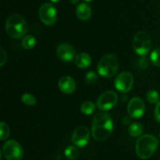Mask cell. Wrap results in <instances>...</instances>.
Listing matches in <instances>:
<instances>
[{
	"instance_id": "obj_28",
	"label": "cell",
	"mask_w": 160,
	"mask_h": 160,
	"mask_svg": "<svg viewBox=\"0 0 160 160\" xmlns=\"http://www.w3.org/2000/svg\"><path fill=\"white\" fill-rule=\"evenodd\" d=\"M131 118L130 116H125V117H123V121H122L123 125H128V124L131 123Z\"/></svg>"
},
{
	"instance_id": "obj_6",
	"label": "cell",
	"mask_w": 160,
	"mask_h": 160,
	"mask_svg": "<svg viewBox=\"0 0 160 160\" xmlns=\"http://www.w3.org/2000/svg\"><path fill=\"white\" fill-rule=\"evenodd\" d=\"M2 154L7 160H21L23 150L17 141L9 140L3 144Z\"/></svg>"
},
{
	"instance_id": "obj_5",
	"label": "cell",
	"mask_w": 160,
	"mask_h": 160,
	"mask_svg": "<svg viewBox=\"0 0 160 160\" xmlns=\"http://www.w3.org/2000/svg\"><path fill=\"white\" fill-rule=\"evenodd\" d=\"M151 39L148 33L144 31L136 33L133 40V49L138 55L145 56L151 49Z\"/></svg>"
},
{
	"instance_id": "obj_10",
	"label": "cell",
	"mask_w": 160,
	"mask_h": 160,
	"mask_svg": "<svg viewBox=\"0 0 160 160\" xmlns=\"http://www.w3.org/2000/svg\"><path fill=\"white\" fill-rule=\"evenodd\" d=\"M145 106L143 100L140 97H133L128 105V115L132 119H140L145 113Z\"/></svg>"
},
{
	"instance_id": "obj_7",
	"label": "cell",
	"mask_w": 160,
	"mask_h": 160,
	"mask_svg": "<svg viewBox=\"0 0 160 160\" xmlns=\"http://www.w3.org/2000/svg\"><path fill=\"white\" fill-rule=\"evenodd\" d=\"M40 20L47 26H52L57 20V11L52 3H46L40 6L38 10Z\"/></svg>"
},
{
	"instance_id": "obj_26",
	"label": "cell",
	"mask_w": 160,
	"mask_h": 160,
	"mask_svg": "<svg viewBox=\"0 0 160 160\" xmlns=\"http://www.w3.org/2000/svg\"><path fill=\"white\" fill-rule=\"evenodd\" d=\"M0 50H1V55H0V66L2 67L6 62V53L2 47L0 48Z\"/></svg>"
},
{
	"instance_id": "obj_14",
	"label": "cell",
	"mask_w": 160,
	"mask_h": 160,
	"mask_svg": "<svg viewBox=\"0 0 160 160\" xmlns=\"http://www.w3.org/2000/svg\"><path fill=\"white\" fill-rule=\"evenodd\" d=\"M76 15L78 19L83 21L89 20L92 17V8L87 3H80L76 8Z\"/></svg>"
},
{
	"instance_id": "obj_24",
	"label": "cell",
	"mask_w": 160,
	"mask_h": 160,
	"mask_svg": "<svg viewBox=\"0 0 160 160\" xmlns=\"http://www.w3.org/2000/svg\"><path fill=\"white\" fill-rule=\"evenodd\" d=\"M98 80V75L94 72H88L85 75V82L88 84H94Z\"/></svg>"
},
{
	"instance_id": "obj_18",
	"label": "cell",
	"mask_w": 160,
	"mask_h": 160,
	"mask_svg": "<svg viewBox=\"0 0 160 160\" xmlns=\"http://www.w3.org/2000/svg\"><path fill=\"white\" fill-rule=\"evenodd\" d=\"M95 109V104L92 101L87 100L84 101L81 106V111L84 115H92Z\"/></svg>"
},
{
	"instance_id": "obj_29",
	"label": "cell",
	"mask_w": 160,
	"mask_h": 160,
	"mask_svg": "<svg viewBox=\"0 0 160 160\" xmlns=\"http://www.w3.org/2000/svg\"><path fill=\"white\" fill-rule=\"evenodd\" d=\"M69 1H70V3H71L72 5H76L79 3L80 0H69Z\"/></svg>"
},
{
	"instance_id": "obj_1",
	"label": "cell",
	"mask_w": 160,
	"mask_h": 160,
	"mask_svg": "<svg viewBox=\"0 0 160 160\" xmlns=\"http://www.w3.org/2000/svg\"><path fill=\"white\" fill-rule=\"evenodd\" d=\"M113 130V124L110 115L105 111L95 114L92 120V134L98 141H106L110 136Z\"/></svg>"
},
{
	"instance_id": "obj_31",
	"label": "cell",
	"mask_w": 160,
	"mask_h": 160,
	"mask_svg": "<svg viewBox=\"0 0 160 160\" xmlns=\"http://www.w3.org/2000/svg\"><path fill=\"white\" fill-rule=\"evenodd\" d=\"M84 1H85V2H92V1H94V0H84Z\"/></svg>"
},
{
	"instance_id": "obj_22",
	"label": "cell",
	"mask_w": 160,
	"mask_h": 160,
	"mask_svg": "<svg viewBox=\"0 0 160 160\" xmlns=\"http://www.w3.org/2000/svg\"><path fill=\"white\" fill-rule=\"evenodd\" d=\"M0 133H1V135H0V140L1 141H4L6 138L9 137L10 130H9V125L6 122H0Z\"/></svg>"
},
{
	"instance_id": "obj_17",
	"label": "cell",
	"mask_w": 160,
	"mask_h": 160,
	"mask_svg": "<svg viewBox=\"0 0 160 160\" xmlns=\"http://www.w3.org/2000/svg\"><path fill=\"white\" fill-rule=\"evenodd\" d=\"M22 46L25 50H31L35 46L36 39L33 35H25L22 39Z\"/></svg>"
},
{
	"instance_id": "obj_20",
	"label": "cell",
	"mask_w": 160,
	"mask_h": 160,
	"mask_svg": "<svg viewBox=\"0 0 160 160\" xmlns=\"http://www.w3.org/2000/svg\"><path fill=\"white\" fill-rule=\"evenodd\" d=\"M21 100L23 103L28 106H34L37 104V100H36L35 97L29 93H23L21 97Z\"/></svg>"
},
{
	"instance_id": "obj_15",
	"label": "cell",
	"mask_w": 160,
	"mask_h": 160,
	"mask_svg": "<svg viewBox=\"0 0 160 160\" xmlns=\"http://www.w3.org/2000/svg\"><path fill=\"white\" fill-rule=\"evenodd\" d=\"M92 64V57L87 53H81L75 57V64L79 68H87Z\"/></svg>"
},
{
	"instance_id": "obj_13",
	"label": "cell",
	"mask_w": 160,
	"mask_h": 160,
	"mask_svg": "<svg viewBox=\"0 0 160 160\" xmlns=\"http://www.w3.org/2000/svg\"><path fill=\"white\" fill-rule=\"evenodd\" d=\"M58 86L62 93L65 94H71L76 89V83L73 78L65 75L59 78Z\"/></svg>"
},
{
	"instance_id": "obj_23",
	"label": "cell",
	"mask_w": 160,
	"mask_h": 160,
	"mask_svg": "<svg viewBox=\"0 0 160 160\" xmlns=\"http://www.w3.org/2000/svg\"><path fill=\"white\" fill-rule=\"evenodd\" d=\"M147 100L151 104H158L160 101L159 94L156 90H149L146 95Z\"/></svg>"
},
{
	"instance_id": "obj_32",
	"label": "cell",
	"mask_w": 160,
	"mask_h": 160,
	"mask_svg": "<svg viewBox=\"0 0 160 160\" xmlns=\"http://www.w3.org/2000/svg\"><path fill=\"white\" fill-rule=\"evenodd\" d=\"M159 138H160V133H159Z\"/></svg>"
},
{
	"instance_id": "obj_30",
	"label": "cell",
	"mask_w": 160,
	"mask_h": 160,
	"mask_svg": "<svg viewBox=\"0 0 160 160\" xmlns=\"http://www.w3.org/2000/svg\"><path fill=\"white\" fill-rule=\"evenodd\" d=\"M50 1L52 2V3H59V2H60L61 0H50Z\"/></svg>"
},
{
	"instance_id": "obj_4",
	"label": "cell",
	"mask_w": 160,
	"mask_h": 160,
	"mask_svg": "<svg viewBox=\"0 0 160 160\" xmlns=\"http://www.w3.org/2000/svg\"><path fill=\"white\" fill-rule=\"evenodd\" d=\"M119 69V61L113 54H106L102 57L97 65L98 73L104 78H111L117 74Z\"/></svg>"
},
{
	"instance_id": "obj_12",
	"label": "cell",
	"mask_w": 160,
	"mask_h": 160,
	"mask_svg": "<svg viewBox=\"0 0 160 160\" xmlns=\"http://www.w3.org/2000/svg\"><path fill=\"white\" fill-rule=\"evenodd\" d=\"M56 55L61 61L70 62L76 57V50L70 44L62 42L58 45L56 48Z\"/></svg>"
},
{
	"instance_id": "obj_19",
	"label": "cell",
	"mask_w": 160,
	"mask_h": 160,
	"mask_svg": "<svg viewBox=\"0 0 160 160\" xmlns=\"http://www.w3.org/2000/svg\"><path fill=\"white\" fill-rule=\"evenodd\" d=\"M65 156L69 160H75L79 156V150L75 146H69L65 150Z\"/></svg>"
},
{
	"instance_id": "obj_8",
	"label": "cell",
	"mask_w": 160,
	"mask_h": 160,
	"mask_svg": "<svg viewBox=\"0 0 160 160\" xmlns=\"http://www.w3.org/2000/svg\"><path fill=\"white\" fill-rule=\"evenodd\" d=\"M118 102V95L112 90H108L103 93L98 98L96 102L97 108L102 111H106L112 109Z\"/></svg>"
},
{
	"instance_id": "obj_21",
	"label": "cell",
	"mask_w": 160,
	"mask_h": 160,
	"mask_svg": "<svg viewBox=\"0 0 160 160\" xmlns=\"http://www.w3.org/2000/svg\"><path fill=\"white\" fill-rule=\"evenodd\" d=\"M150 61L153 65L160 67V48H156L150 54Z\"/></svg>"
},
{
	"instance_id": "obj_25",
	"label": "cell",
	"mask_w": 160,
	"mask_h": 160,
	"mask_svg": "<svg viewBox=\"0 0 160 160\" xmlns=\"http://www.w3.org/2000/svg\"><path fill=\"white\" fill-rule=\"evenodd\" d=\"M138 64L139 66H140V67H142V68L143 69L147 68V67L149 66V60H148L146 56H142V58L139 60Z\"/></svg>"
},
{
	"instance_id": "obj_3",
	"label": "cell",
	"mask_w": 160,
	"mask_h": 160,
	"mask_svg": "<svg viewBox=\"0 0 160 160\" xmlns=\"http://www.w3.org/2000/svg\"><path fill=\"white\" fill-rule=\"evenodd\" d=\"M5 29L8 35L13 39H21L24 37L28 31L26 20L22 16L13 14L8 17L5 24Z\"/></svg>"
},
{
	"instance_id": "obj_11",
	"label": "cell",
	"mask_w": 160,
	"mask_h": 160,
	"mask_svg": "<svg viewBox=\"0 0 160 160\" xmlns=\"http://www.w3.org/2000/svg\"><path fill=\"white\" fill-rule=\"evenodd\" d=\"M89 138H90V132L88 129L84 125H80L75 129L71 136L73 144L79 147H84L88 143Z\"/></svg>"
},
{
	"instance_id": "obj_2",
	"label": "cell",
	"mask_w": 160,
	"mask_h": 160,
	"mask_svg": "<svg viewBox=\"0 0 160 160\" xmlns=\"http://www.w3.org/2000/svg\"><path fill=\"white\" fill-rule=\"evenodd\" d=\"M159 146V141L152 134L141 136L136 141L135 152L142 159H148L156 152Z\"/></svg>"
},
{
	"instance_id": "obj_16",
	"label": "cell",
	"mask_w": 160,
	"mask_h": 160,
	"mask_svg": "<svg viewBox=\"0 0 160 160\" xmlns=\"http://www.w3.org/2000/svg\"><path fill=\"white\" fill-rule=\"evenodd\" d=\"M144 127L140 122H133L128 127V133L133 137H138L142 134Z\"/></svg>"
},
{
	"instance_id": "obj_27",
	"label": "cell",
	"mask_w": 160,
	"mask_h": 160,
	"mask_svg": "<svg viewBox=\"0 0 160 160\" xmlns=\"http://www.w3.org/2000/svg\"><path fill=\"white\" fill-rule=\"evenodd\" d=\"M155 119L159 123H160V101L156 104V108H155Z\"/></svg>"
},
{
	"instance_id": "obj_9",
	"label": "cell",
	"mask_w": 160,
	"mask_h": 160,
	"mask_svg": "<svg viewBox=\"0 0 160 160\" xmlns=\"http://www.w3.org/2000/svg\"><path fill=\"white\" fill-rule=\"evenodd\" d=\"M115 88L120 92L128 93L134 86V76L129 72H123L119 74L114 80Z\"/></svg>"
}]
</instances>
